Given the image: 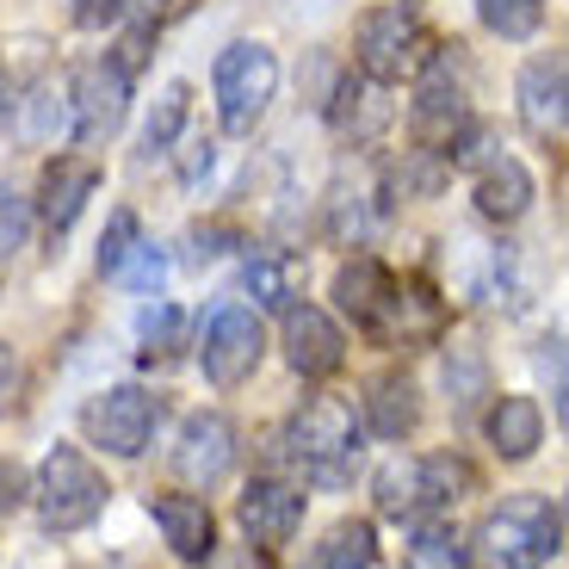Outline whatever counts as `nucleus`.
Returning <instances> with one entry per match:
<instances>
[{
    "label": "nucleus",
    "mask_w": 569,
    "mask_h": 569,
    "mask_svg": "<svg viewBox=\"0 0 569 569\" xmlns=\"http://www.w3.org/2000/svg\"><path fill=\"white\" fill-rule=\"evenodd\" d=\"M557 551H563V508L551 496H508L477 527L483 569H545Z\"/></svg>",
    "instance_id": "nucleus-1"
},
{
    "label": "nucleus",
    "mask_w": 569,
    "mask_h": 569,
    "mask_svg": "<svg viewBox=\"0 0 569 569\" xmlns=\"http://www.w3.org/2000/svg\"><path fill=\"white\" fill-rule=\"evenodd\" d=\"M284 452L303 470V483H347L359 458V415L341 397H310L284 421Z\"/></svg>",
    "instance_id": "nucleus-2"
},
{
    "label": "nucleus",
    "mask_w": 569,
    "mask_h": 569,
    "mask_svg": "<svg viewBox=\"0 0 569 569\" xmlns=\"http://www.w3.org/2000/svg\"><path fill=\"white\" fill-rule=\"evenodd\" d=\"M26 496L38 501L50 532H81L106 513V496H112V489H106V470L93 465L81 446H50L43 465H38V483H31Z\"/></svg>",
    "instance_id": "nucleus-3"
},
{
    "label": "nucleus",
    "mask_w": 569,
    "mask_h": 569,
    "mask_svg": "<svg viewBox=\"0 0 569 569\" xmlns=\"http://www.w3.org/2000/svg\"><path fill=\"white\" fill-rule=\"evenodd\" d=\"M433 57H440V43H433V31H427L409 7H371V13L353 26L359 74H371V81H385V87L415 81Z\"/></svg>",
    "instance_id": "nucleus-4"
},
{
    "label": "nucleus",
    "mask_w": 569,
    "mask_h": 569,
    "mask_svg": "<svg viewBox=\"0 0 569 569\" xmlns=\"http://www.w3.org/2000/svg\"><path fill=\"white\" fill-rule=\"evenodd\" d=\"M211 87H217V118H223V130L242 137V130H254L267 118L272 93H279V57L254 38L229 43L211 69Z\"/></svg>",
    "instance_id": "nucleus-5"
},
{
    "label": "nucleus",
    "mask_w": 569,
    "mask_h": 569,
    "mask_svg": "<svg viewBox=\"0 0 569 569\" xmlns=\"http://www.w3.org/2000/svg\"><path fill=\"white\" fill-rule=\"evenodd\" d=\"M156 421H161V402L149 397L142 385H112L81 409L87 440L112 458H142L149 440H156Z\"/></svg>",
    "instance_id": "nucleus-6"
},
{
    "label": "nucleus",
    "mask_w": 569,
    "mask_h": 569,
    "mask_svg": "<svg viewBox=\"0 0 569 569\" xmlns=\"http://www.w3.org/2000/svg\"><path fill=\"white\" fill-rule=\"evenodd\" d=\"M260 353H267V328H260L254 310L229 303L204 322V341H199V366L217 390H236L260 371Z\"/></svg>",
    "instance_id": "nucleus-7"
},
{
    "label": "nucleus",
    "mask_w": 569,
    "mask_h": 569,
    "mask_svg": "<svg viewBox=\"0 0 569 569\" xmlns=\"http://www.w3.org/2000/svg\"><path fill=\"white\" fill-rule=\"evenodd\" d=\"M173 477L192 489H217L236 470V421L217 409H199V415H186L180 421V440H173L168 452Z\"/></svg>",
    "instance_id": "nucleus-8"
},
{
    "label": "nucleus",
    "mask_w": 569,
    "mask_h": 569,
    "mask_svg": "<svg viewBox=\"0 0 569 569\" xmlns=\"http://www.w3.org/2000/svg\"><path fill=\"white\" fill-rule=\"evenodd\" d=\"M130 118V74L118 69L112 57L106 62H87L74 74V100H69V130L81 142H112Z\"/></svg>",
    "instance_id": "nucleus-9"
},
{
    "label": "nucleus",
    "mask_w": 569,
    "mask_h": 569,
    "mask_svg": "<svg viewBox=\"0 0 569 569\" xmlns=\"http://www.w3.org/2000/svg\"><path fill=\"white\" fill-rule=\"evenodd\" d=\"M303 483H284V477H254V483L242 489V501H236V520H242V532L260 545V551H284V545L298 539L303 527Z\"/></svg>",
    "instance_id": "nucleus-10"
},
{
    "label": "nucleus",
    "mask_w": 569,
    "mask_h": 569,
    "mask_svg": "<svg viewBox=\"0 0 569 569\" xmlns=\"http://www.w3.org/2000/svg\"><path fill=\"white\" fill-rule=\"evenodd\" d=\"M470 124V106H465V81H458L452 69H446L440 57L427 62L421 74H415V106H409V130L421 149H440L458 137V130Z\"/></svg>",
    "instance_id": "nucleus-11"
},
{
    "label": "nucleus",
    "mask_w": 569,
    "mask_h": 569,
    "mask_svg": "<svg viewBox=\"0 0 569 569\" xmlns=\"http://www.w3.org/2000/svg\"><path fill=\"white\" fill-rule=\"evenodd\" d=\"M284 366L298 378H335L347 366V335L341 322L316 303H291L284 310Z\"/></svg>",
    "instance_id": "nucleus-12"
},
{
    "label": "nucleus",
    "mask_w": 569,
    "mask_h": 569,
    "mask_svg": "<svg viewBox=\"0 0 569 569\" xmlns=\"http://www.w3.org/2000/svg\"><path fill=\"white\" fill-rule=\"evenodd\" d=\"M397 124V100H390L385 81H371V74H347L335 87V100H328V130L353 149H371V142L385 137Z\"/></svg>",
    "instance_id": "nucleus-13"
},
{
    "label": "nucleus",
    "mask_w": 569,
    "mask_h": 569,
    "mask_svg": "<svg viewBox=\"0 0 569 569\" xmlns=\"http://www.w3.org/2000/svg\"><path fill=\"white\" fill-rule=\"evenodd\" d=\"M520 124L532 130L539 142H563V124H569V74H563V57H532L520 69Z\"/></svg>",
    "instance_id": "nucleus-14"
},
{
    "label": "nucleus",
    "mask_w": 569,
    "mask_h": 569,
    "mask_svg": "<svg viewBox=\"0 0 569 569\" xmlns=\"http://www.w3.org/2000/svg\"><path fill=\"white\" fill-rule=\"evenodd\" d=\"M93 192H100V168H93L87 156H57L50 168H43V186H38L43 229H50V236H69Z\"/></svg>",
    "instance_id": "nucleus-15"
},
{
    "label": "nucleus",
    "mask_w": 569,
    "mask_h": 569,
    "mask_svg": "<svg viewBox=\"0 0 569 569\" xmlns=\"http://www.w3.org/2000/svg\"><path fill=\"white\" fill-rule=\"evenodd\" d=\"M149 520L161 527V539H168V551L180 557V563H211L217 520H211V508H204L199 496H173V489H161V496H149Z\"/></svg>",
    "instance_id": "nucleus-16"
},
{
    "label": "nucleus",
    "mask_w": 569,
    "mask_h": 569,
    "mask_svg": "<svg viewBox=\"0 0 569 569\" xmlns=\"http://www.w3.org/2000/svg\"><path fill=\"white\" fill-rule=\"evenodd\" d=\"M532 199H539V186H532L527 161H513V156L483 161V173H477V211H483L489 223H520V217L532 211Z\"/></svg>",
    "instance_id": "nucleus-17"
},
{
    "label": "nucleus",
    "mask_w": 569,
    "mask_h": 569,
    "mask_svg": "<svg viewBox=\"0 0 569 569\" xmlns=\"http://www.w3.org/2000/svg\"><path fill=\"white\" fill-rule=\"evenodd\" d=\"M483 433L496 446V458L520 465V458H532L545 446V409L532 397H496V409L483 415Z\"/></svg>",
    "instance_id": "nucleus-18"
},
{
    "label": "nucleus",
    "mask_w": 569,
    "mask_h": 569,
    "mask_svg": "<svg viewBox=\"0 0 569 569\" xmlns=\"http://www.w3.org/2000/svg\"><path fill=\"white\" fill-rule=\"evenodd\" d=\"M366 427L378 440H409L415 427H421V390H415L409 371H385L366 397Z\"/></svg>",
    "instance_id": "nucleus-19"
},
{
    "label": "nucleus",
    "mask_w": 569,
    "mask_h": 569,
    "mask_svg": "<svg viewBox=\"0 0 569 569\" xmlns=\"http://www.w3.org/2000/svg\"><path fill=\"white\" fill-rule=\"evenodd\" d=\"M371 496H378V513L385 520H421L427 508V477H421V458H390L378 477H371Z\"/></svg>",
    "instance_id": "nucleus-20"
},
{
    "label": "nucleus",
    "mask_w": 569,
    "mask_h": 569,
    "mask_svg": "<svg viewBox=\"0 0 569 569\" xmlns=\"http://www.w3.org/2000/svg\"><path fill=\"white\" fill-rule=\"evenodd\" d=\"M371 563H378V532H371V520H341L310 551V569H371Z\"/></svg>",
    "instance_id": "nucleus-21"
},
{
    "label": "nucleus",
    "mask_w": 569,
    "mask_h": 569,
    "mask_svg": "<svg viewBox=\"0 0 569 569\" xmlns=\"http://www.w3.org/2000/svg\"><path fill=\"white\" fill-rule=\"evenodd\" d=\"M409 569H470L465 532L446 527V520H427V527L409 539Z\"/></svg>",
    "instance_id": "nucleus-22"
},
{
    "label": "nucleus",
    "mask_w": 569,
    "mask_h": 569,
    "mask_svg": "<svg viewBox=\"0 0 569 569\" xmlns=\"http://www.w3.org/2000/svg\"><path fill=\"white\" fill-rule=\"evenodd\" d=\"M248 291H254L260 310H291V298H298V267L284 254H254L248 260Z\"/></svg>",
    "instance_id": "nucleus-23"
},
{
    "label": "nucleus",
    "mask_w": 569,
    "mask_h": 569,
    "mask_svg": "<svg viewBox=\"0 0 569 569\" xmlns=\"http://www.w3.org/2000/svg\"><path fill=\"white\" fill-rule=\"evenodd\" d=\"M192 118V87L186 81H173V87H161V106L149 112V130H142V149L149 156H173V137H180V124Z\"/></svg>",
    "instance_id": "nucleus-24"
},
{
    "label": "nucleus",
    "mask_w": 569,
    "mask_h": 569,
    "mask_svg": "<svg viewBox=\"0 0 569 569\" xmlns=\"http://www.w3.org/2000/svg\"><path fill=\"white\" fill-rule=\"evenodd\" d=\"M477 13H483V26L496 31V38L520 43L545 26V0H477Z\"/></svg>",
    "instance_id": "nucleus-25"
},
{
    "label": "nucleus",
    "mask_w": 569,
    "mask_h": 569,
    "mask_svg": "<svg viewBox=\"0 0 569 569\" xmlns=\"http://www.w3.org/2000/svg\"><path fill=\"white\" fill-rule=\"evenodd\" d=\"M180 335H186V316L173 303H156V310L142 316V359H173Z\"/></svg>",
    "instance_id": "nucleus-26"
},
{
    "label": "nucleus",
    "mask_w": 569,
    "mask_h": 569,
    "mask_svg": "<svg viewBox=\"0 0 569 569\" xmlns=\"http://www.w3.org/2000/svg\"><path fill=\"white\" fill-rule=\"evenodd\" d=\"M31 236V199L13 192V186H0V260H13Z\"/></svg>",
    "instance_id": "nucleus-27"
},
{
    "label": "nucleus",
    "mask_w": 569,
    "mask_h": 569,
    "mask_svg": "<svg viewBox=\"0 0 569 569\" xmlns=\"http://www.w3.org/2000/svg\"><path fill=\"white\" fill-rule=\"evenodd\" d=\"M446 385H452V402H458V409H470L477 397H489L483 359H477V353H465V347H452V359H446Z\"/></svg>",
    "instance_id": "nucleus-28"
},
{
    "label": "nucleus",
    "mask_w": 569,
    "mask_h": 569,
    "mask_svg": "<svg viewBox=\"0 0 569 569\" xmlns=\"http://www.w3.org/2000/svg\"><path fill=\"white\" fill-rule=\"evenodd\" d=\"M142 242V229H137V211H112V223H106V236H100V272L112 279L118 267H124V254Z\"/></svg>",
    "instance_id": "nucleus-29"
},
{
    "label": "nucleus",
    "mask_w": 569,
    "mask_h": 569,
    "mask_svg": "<svg viewBox=\"0 0 569 569\" xmlns=\"http://www.w3.org/2000/svg\"><path fill=\"white\" fill-rule=\"evenodd\" d=\"M161 272H168V267H161V254H156L149 242H137V248L124 254V267L112 272V279H124L130 291H142V298H149V291H161Z\"/></svg>",
    "instance_id": "nucleus-30"
},
{
    "label": "nucleus",
    "mask_w": 569,
    "mask_h": 569,
    "mask_svg": "<svg viewBox=\"0 0 569 569\" xmlns=\"http://www.w3.org/2000/svg\"><path fill=\"white\" fill-rule=\"evenodd\" d=\"M532 366H539V378L551 385V409H557V421H563V335H545L539 341V353H532Z\"/></svg>",
    "instance_id": "nucleus-31"
},
{
    "label": "nucleus",
    "mask_w": 569,
    "mask_h": 569,
    "mask_svg": "<svg viewBox=\"0 0 569 569\" xmlns=\"http://www.w3.org/2000/svg\"><path fill=\"white\" fill-rule=\"evenodd\" d=\"M199 0H124V13H137L142 31H156V26H173L180 13H192Z\"/></svg>",
    "instance_id": "nucleus-32"
},
{
    "label": "nucleus",
    "mask_w": 569,
    "mask_h": 569,
    "mask_svg": "<svg viewBox=\"0 0 569 569\" xmlns=\"http://www.w3.org/2000/svg\"><path fill=\"white\" fill-rule=\"evenodd\" d=\"M242 242V236H236V229H223V223H211V229H192V260H217V254H229V248Z\"/></svg>",
    "instance_id": "nucleus-33"
},
{
    "label": "nucleus",
    "mask_w": 569,
    "mask_h": 569,
    "mask_svg": "<svg viewBox=\"0 0 569 569\" xmlns=\"http://www.w3.org/2000/svg\"><path fill=\"white\" fill-rule=\"evenodd\" d=\"M112 19H124V0H74V26L106 31Z\"/></svg>",
    "instance_id": "nucleus-34"
},
{
    "label": "nucleus",
    "mask_w": 569,
    "mask_h": 569,
    "mask_svg": "<svg viewBox=\"0 0 569 569\" xmlns=\"http://www.w3.org/2000/svg\"><path fill=\"white\" fill-rule=\"evenodd\" d=\"M19 501H26V477H19L13 458H0V520H7V513H13Z\"/></svg>",
    "instance_id": "nucleus-35"
},
{
    "label": "nucleus",
    "mask_w": 569,
    "mask_h": 569,
    "mask_svg": "<svg viewBox=\"0 0 569 569\" xmlns=\"http://www.w3.org/2000/svg\"><path fill=\"white\" fill-rule=\"evenodd\" d=\"M204 168H211V137H204V142H192V156H186V180H199Z\"/></svg>",
    "instance_id": "nucleus-36"
},
{
    "label": "nucleus",
    "mask_w": 569,
    "mask_h": 569,
    "mask_svg": "<svg viewBox=\"0 0 569 569\" xmlns=\"http://www.w3.org/2000/svg\"><path fill=\"white\" fill-rule=\"evenodd\" d=\"M397 7H415V0H397Z\"/></svg>",
    "instance_id": "nucleus-37"
}]
</instances>
